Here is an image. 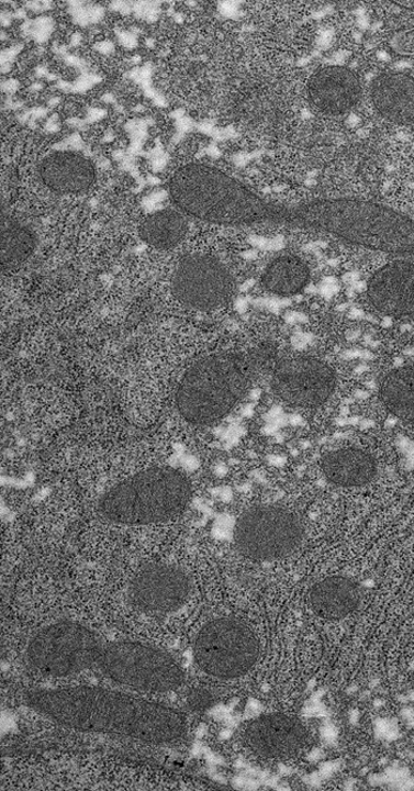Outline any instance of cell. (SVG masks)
Instances as JSON below:
<instances>
[{
	"mask_svg": "<svg viewBox=\"0 0 414 791\" xmlns=\"http://www.w3.org/2000/svg\"><path fill=\"white\" fill-rule=\"evenodd\" d=\"M25 657L37 673L64 678L97 671L116 684L149 693L171 692L186 673L165 650L135 642H111L96 631L60 620L30 639Z\"/></svg>",
	"mask_w": 414,
	"mask_h": 791,
	"instance_id": "obj_1",
	"label": "cell"
},
{
	"mask_svg": "<svg viewBox=\"0 0 414 791\" xmlns=\"http://www.w3.org/2000/svg\"><path fill=\"white\" fill-rule=\"evenodd\" d=\"M23 701L37 715L70 731L124 736L150 744H171L188 733L182 712L161 703L96 687L43 689Z\"/></svg>",
	"mask_w": 414,
	"mask_h": 791,
	"instance_id": "obj_2",
	"label": "cell"
},
{
	"mask_svg": "<svg viewBox=\"0 0 414 791\" xmlns=\"http://www.w3.org/2000/svg\"><path fill=\"white\" fill-rule=\"evenodd\" d=\"M288 224L326 232L381 253L414 255V221L371 201H309L289 207Z\"/></svg>",
	"mask_w": 414,
	"mask_h": 791,
	"instance_id": "obj_3",
	"label": "cell"
},
{
	"mask_svg": "<svg viewBox=\"0 0 414 791\" xmlns=\"http://www.w3.org/2000/svg\"><path fill=\"white\" fill-rule=\"evenodd\" d=\"M170 194L183 212L221 225L287 224L288 207L260 198L247 186L206 165L181 167L171 179Z\"/></svg>",
	"mask_w": 414,
	"mask_h": 791,
	"instance_id": "obj_4",
	"label": "cell"
},
{
	"mask_svg": "<svg viewBox=\"0 0 414 791\" xmlns=\"http://www.w3.org/2000/svg\"><path fill=\"white\" fill-rule=\"evenodd\" d=\"M254 376L251 356L222 353L193 365L180 381L177 409L183 421L204 426L221 421L247 393Z\"/></svg>",
	"mask_w": 414,
	"mask_h": 791,
	"instance_id": "obj_5",
	"label": "cell"
},
{
	"mask_svg": "<svg viewBox=\"0 0 414 791\" xmlns=\"http://www.w3.org/2000/svg\"><path fill=\"white\" fill-rule=\"evenodd\" d=\"M188 477L172 468H152L107 491L99 514L114 524L147 525L172 520L189 505Z\"/></svg>",
	"mask_w": 414,
	"mask_h": 791,
	"instance_id": "obj_6",
	"label": "cell"
},
{
	"mask_svg": "<svg viewBox=\"0 0 414 791\" xmlns=\"http://www.w3.org/2000/svg\"><path fill=\"white\" fill-rule=\"evenodd\" d=\"M195 664L206 675L236 679L247 675L259 657L254 632L235 617L214 619L199 631L193 645Z\"/></svg>",
	"mask_w": 414,
	"mask_h": 791,
	"instance_id": "obj_7",
	"label": "cell"
},
{
	"mask_svg": "<svg viewBox=\"0 0 414 791\" xmlns=\"http://www.w3.org/2000/svg\"><path fill=\"white\" fill-rule=\"evenodd\" d=\"M303 533L302 521L293 511L280 505H257L239 516L234 538L243 556L268 562L293 553Z\"/></svg>",
	"mask_w": 414,
	"mask_h": 791,
	"instance_id": "obj_8",
	"label": "cell"
},
{
	"mask_svg": "<svg viewBox=\"0 0 414 791\" xmlns=\"http://www.w3.org/2000/svg\"><path fill=\"white\" fill-rule=\"evenodd\" d=\"M172 290L179 302L205 312L227 301L233 290V278L217 258L192 255L178 264Z\"/></svg>",
	"mask_w": 414,
	"mask_h": 791,
	"instance_id": "obj_9",
	"label": "cell"
},
{
	"mask_svg": "<svg viewBox=\"0 0 414 791\" xmlns=\"http://www.w3.org/2000/svg\"><path fill=\"white\" fill-rule=\"evenodd\" d=\"M333 369L313 358H291L276 366L271 389L290 406L311 409L325 403L334 392Z\"/></svg>",
	"mask_w": 414,
	"mask_h": 791,
	"instance_id": "obj_10",
	"label": "cell"
},
{
	"mask_svg": "<svg viewBox=\"0 0 414 791\" xmlns=\"http://www.w3.org/2000/svg\"><path fill=\"white\" fill-rule=\"evenodd\" d=\"M188 572L171 565H150L137 571L128 588L132 606L147 614H168L180 610L190 598Z\"/></svg>",
	"mask_w": 414,
	"mask_h": 791,
	"instance_id": "obj_11",
	"label": "cell"
},
{
	"mask_svg": "<svg viewBox=\"0 0 414 791\" xmlns=\"http://www.w3.org/2000/svg\"><path fill=\"white\" fill-rule=\"evenodd\" d=\"M243 738L256 755L283 761L295 756L305 746L309 733L299 720L283 713H271L245 727Z\"/></svg>",
	"mask_w": 414,
	"mask_h": 791,
	"instance_id": "obj_12",
	"label": "cell"
},
{
	"mask_svg": "<svg viewBox=\"0 0 414 791\" xmlns=\"http://www.w3.org/2000/svg\"><path fill=\"white\" fill-rule=\"evenodd\" d=\"M366 290L380 314L389 317L414 314V263L387 264L372 276Z\"/></svg>",
	"mask_w": 414,
	"mask_h": 791,
	"instance_id": "obj_13",
	"label": "cell"
},
{
	"mask_svg": "<svg viewBox=\"0 0 414 791\" xmlns=\"http://www.w3.org/2000/svg\"><path fill=\"white\" fill-rule=\"evenodd\" d=\"M306 96L318 112L337 116L351 111L360 102L362 87L359 77L351 70L329 66L320 68L310 77Z\"/></svg>",
	"mask_w": 414,
	"mask_h": 791,
	"instance_id": "obj_14",
	"label": "cell"
},
{
	"mask_svg": "<svg viewBox=\"0 0 414 791\" xmlns=\"http://www.w3.org/2000/svg\"><path fill=\"white\" fill-rule=\"evenodd\" d=\"M376 110L395 125L414 126V80L402 73H387L372 85Z\"/></svg>",
	"mask_w": 414,
	"mask_h": 791,
	"instance_id": "obj_15",
	"label": "cell"
},
{
	"mask_svg": "<svg viewBox=\"0 0 414 791\" xmlns=\"http://www.w3.org/2000/svg\"><path fill=\"white\" fill-rule=\"evenodd\" d=\"M40 175L48 188L57 193H79L96 180V167L82 155L59 151L43 160Z\"/></svg>",
	"mask_w": 414,
	"mask_h": 791,
	"instance_id": "obj_16",
	"label": "cell"
},
{
	"mask_svg": "<svg viewBox=\"0 0 414 791\" xmlns=\"http://www.w3.org/2000/svg\"><path fill=\"white\" fill-rule=\"evenodd\" d=\"M321 469L333 484L356 488L372 482L377 474V463L361 449L343 448L322 458Z\"/></svg>",
	"mask_w": 414,
	"mask_h": 791,
	"instance_id": "obj_17",
	"label": "cell"
},
{
	"mask_svg": "<svg viewBox=\"0 0 414 791\" xmlns=\"http://www.w3.org/2000/svg\"><path fill=\"white\" fill-rule=\"evenodd\" d=\"M360 603V589L355 581L333 577L317 582L310 593L312 610L321 617L340 620L355 612Z\"/></svg>",
	"mask_w": 414,
	"mask_h": 791,
	"instance_id": "obj_18",
	"label": "cell"
},
{
	"mask_svg": "<svg viewBox=\"0 0 414 791\" xmlns=\"http://www.w3.org/2000/svg\"><path fill=\"white\" fill-rule=\"evenodd\" d=\"M310 277L305 261L295 256H282L269 264L262 276V286L269 292L288 298L303 290Z\"/></svg>",
	"mask_w": 414,
	"mask_h": 791,
	"instance_id": "obj_19",
	"label": "cell"
},
{
	"mask_svg": "<svg viewBox=\"0 0 414 791\" xmlns=\"http://www.w3.org/2000/svg\"><path fill=\"white\" fill-rule=\"evenodd\" d=\"M380 397L393 415L414 422V365L390 371L381 382Z\"/></svg>",
	"mask_w": 414,
	"mask_h": 791,
	"instance_id": "obj_20",
	"label": "cell"
},
{
	"mask_svg": "<svg viewBox=\"0 0 414 791\" xmlns=\"http://www.w3.org/2000/svg\"><path fill=\"white\" fill-rule=\"evenodd\" d=\"M188 231L187 220L174 210H163L148 216L142 226L143 239L159 249H171L178 245Z\"/></svg>",
	"mask_w": 414,
	"mask_h": 791,
	"instance_id": "obj_21",
	"label": "cell"
},
{
	"mask_svg": "<svg viewBox=\"0 0 414 791\" xmlns=\"http://www.w3.org/2000/svg\"><path fill=\"white\" fill-rule=\"evenodd\" d=\"M36 237L27 226L3 215L2 219V267L18 268L35 250Z\"/></svg>",
	"mask_w": 414,
	"mask_h": 791,
	"instance_id": "obj_22",
	"label": "cell"
},
{
	"mask_svg": "<svg viewBox=\"0 0 414 791\" xmlns=\"http://www.w3.org/2000/svg\"><path fill=\"white\" fill-rule=\"evenodd\" d=\"M69 4L74 21L81 26L98 23L103 18L104 10L101 7L82 2H71Z\"/></svg>",
	"mask_w": 414,
	"mask_h": 791,
	"instance_id": "obj_23",
	"label": "cell"
},
{
	"mask_svg": "<svg viewBox=\"0 0 414 791\" xmlns=\"http://www.w3.org/2000/svg\"><path fill=\"white\" fill-rule=\"evenodd\" d=\"M54 21L51 18H38L34 21H27L23 26L24 35L32 37L38 43L47 42L54 33Z\"/></svg>",
	"mask_w": 414,
	"mask_h": 791,
	"instance_id": "obj_24",
	"label": "cell"
},
{
	"mask_svg": "<svg viewBox=\"0 0 414 791\" xmlns=\"http://www.w3.org/2000/svg\"><path fill=\"white\" fill-rule=\"evenodd\" d=\"M133 11L136 18L145 20L147 22H156L160 12L159 4L153 2H137L133 3Z\"/></svg>",
	"mask_w": 414,
	"mask_h": 791,
	"instance_id": "obj_25",
	"label": "cell"
},
{
	"mask_svg": "<svg viewBox=\"0 0 414 791\" xmlns=\"http://www.w3.org/2000/svg\"><path fill=\"white\" fill-rule=\"evenodd\" d=\"M21 49H22V45H19V46L14 45V46H12V48H9L8 51H4L2 53V71H3V74L9 71V69L12 65V62L14 60V58H16V56L19 55Z\"/></svg>",
	"mask_w": 414,
	"mask_h": 791,
	"instance_id": "obj_26",
	"label": "cell"
},
{
	"mask_svg": "<svg viewBox=\"0 0 414 791\" xmlns=\"http://www.w3.org/2000/svg\"><path fill=\"white\" fill-rule=\"evenodd\" d=\"M320 291L322 293V297L329 299L333 297V294L339 291V286H337L334 278H327L325 279L324 283H322Z\"/></svg>",
	"mask_w": 414,
	"mask_h": 791,
	"instance_id": "obj_27",
	"label": "cell"
},
{
	"mask_svg": "<svg viewBox=\"0 0 414 791\" xmlns=\"http://www.w3.org/2000/svg\"><path fill=\"white\" fill-rule=\"evenodd\" d=\"M118 38L127 49H134L137 46V38L134 34L130 33V31H121V33L118 34Z\"/></svg>",
	"mask_w": 414,
	"mask_h": 791,
	"instance_id": "obj_28",
	"label": "cell"
},
{
	"mask_svg": "<svg viewBox=\"0 0 414 791\" xmlns=\"http://www.w3.org/2000/svg\"><path fill=\"white\" fill-rule=\"evenodd\" d=\"M312 335L310 334H296L293 337V345L296 348H304L306 345H309L312 341Z\"/></svg>",
	"mask_w": 414,
	"mask_h": 791,
	"instance_id": "obj_29",
	"label": "cell"
},
{
	"mask_svg": "<svg viewBox=\"0 0 414 791\" xmlns=\"http://www.w3.org/2000/svg\"><path fill=\"white\" fill-rule=\"evenodd\" d=\"M96 49L103 55H110L114 52V44L110 41H104L97 44Z\"/></svg>",
	"mask_w": 414,
	"mask_h": 791,
	"instance_id": "obj_30",
	"label": "cell"
},
{
	"mask_svg": "<svg viewBox=\"0 0 414 791\" xmlns=\"http://www.w3.org/2000/svg\"><path fill=\"white\" fill-rule=\"evenodd\" d=\"M306 320L309 319H306V316L301 313L291 312L286 315V321L290 324H294L298 322H306Z\"/></svg>",
	"mask_w": 414,
	"mask_h": 791,
	"instance_id": "obj_31",
	"label": "cell"
},
{
	"mask_svg": "<svg viewBox=\"0 0 414 791\" xmlns=\"http://www.w3.org/2000/svg\"><path fill=\"white\" fill-rule=\"evenodd\" d=\"M51 5H52L51 2H29V3H26V7L29 9H32L33 11L49 10Z\"/></svg>",
	"mask_w": 414,
	"mask_h": 791,
	"instance_id": "obj_32",
	"label": "cell"
},
{
	"mask_svg": "<svg viewBox=\"0 0 414 791\" xmlns=\"http://www.w3.org/2000/svg\"><path fill=\"white\" fill-rule=\"evenodd\" d=\"M104 115H105L104 111L93 110L89 113V119L96 121V120L103 118Z\"/></svg>",
	"mask_w": 414,
	"mask_h": 791,
	"instance_id": "obj_33",
	"label": "cell"
},
{
	"mask_svg": "<svg viewBox=\"0 0 414 791\" xmlns=\"http://www.w3.org/2000/svg\"><path fill=\"white\" fill-rule=\"evenodd\" d=\"M362 316H363V314H362L361 310H358V309H353L351 312L349 313L350 319H360Z\"/></svg>",
	"mask_w": 414,
	"mask_h": 791,
	"instance_id": "obj_34",
	"label": "cell"
},
{
	"mask_svg": "<svg viewBox=\"0 0 414 791\" xmlns=\"http://www.w3.org/2000/svg\"><path fill=\"white\" fill-rule=\"evenodd\" d=\"M12 87H13L14 89H18L19 83H18L16 81H9V82H7V83L3 85V90L12 91V90H11Z\"/></svg>",
	"mask_w": 414,
	"mask_h": 791,
	"instance_id": "obj_35",
	"label": "cell"
},
{
	"mask_svg": "<svg viewBox=\"0 0 414 791\" xmlns=\"http://www.w3.org/2000/svg\"><path fill=\"white\" fill-rule=\"evenodd\" d=\"M11 21H12V15H11L10 13L7 14V13L3 12V13H2V24H3V26L9 25V24L11 23Z\"/></svg>",
	"mask_w": 414,
	"mask_h": 791,
	"instance_id": "obj_36",
	"label": "cell"
},
{
	"mask_svg": "<svg viewBox=\"0 0 414 791\" xmlns=\"http://www.w3.org/2000/svg\"><path fill=\"white\" fill-rule=\"evenodd\" d=\"M302 422L303 421H302L301 416H299V415L291 416V424L300 425V424H302Z\"/></svg>",
	"mask_w": 414,
	"mask_h": 791,
	"instance_id": "obj_37",
	"label": "cell"
},
{
	"mask_svg": "<svg viewBox=\"0 0 414 791\" xmlns=\"http://www.w3.org/2000/svg\"><path fill=\"white\" fill-rule=\"evenodd\" d=\"M358 336H360V333H359V332H357V333L350 332V333L347 334V337H348L349 339H356Z\"/></svg>",
	"mask_w": 414,
	"mask_h": 791,
	"instance_id": "obj_38",
	"label": "cell"
}]
</instances>
